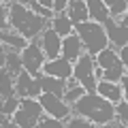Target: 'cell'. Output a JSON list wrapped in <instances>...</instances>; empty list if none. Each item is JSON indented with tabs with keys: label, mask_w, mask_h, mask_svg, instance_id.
<instances>
[{
	"label": "cell",
	"mask_w": 128,
	"mask_h": 128,
	"mask_svg": "<svg viewBox=\"0 0 128 128\" xmlns=\"http://www.w3.org/2000/svg\"><path fill=\"white\" fill-rule=\"evenodd\" d=\"M73 109L77 115L88 118L96 126H107L109 122L115 120V107L113 102H109L107 98H102L96 92H86L81 98L73 102Z\"/></svg>",
	"instance_id": "6da1fadb"
},
{
	"label": "cell",
	"mask_w": 128,
	"mask_h": 128,
	"mask_svg": "<svg viewBox=\"0 0 128 128\" xmlns=\"http://www.w3.org/2000/svg\"><path fill=\"white\" fill-rule=\"evenodd\" d=\"M9 26L26 38H36L45 28V17L30 11L24 2H11L9 4Z\"/></svg>",
	"instance_id": "7a4b0ae2"
},
{
	"label": "cell",
	"mask_w": 128,
	"mask_h": 128,
	"mask_svg": "<svg viewBox=\"0 0 128 128\" xmlns=\"http://www.w3.org/2000/svg\"><path fill=\"white\" fill-rule=\"evenodd\" d=\"M73 28L77 30V36L81 38V45L86 47V51L90 56H96L100 49H105L109 45V38L105 34V28L102 24H96L92 19L88 22H79V24H73Z\"/></svg>",
	"instance_id": "3957f363"
},
{
	"label": "cell",
	"mask_w": 128,
	"mask_h": 128,
	"mask_svg": "<svg viewBox=\"0 0 128 128\" xmlns=\"http://www.w3.org/2000/svg\"><path fill=\"white\" fill-rule=\"evenodd\" d=\"M41 115H43V107L38 102V98L24 96V98H19V107L13 113V124L22 128H30V126H36Z\"/></svg>",
	"instance_id": "277c9868"
},
{
	"label": "cell",
	"mask_w": 128,
	"mask_h": 128,
	"mask_svg": "<svg viewBox=\"0 0 128 128\" xmlns=\"http://www.w3.org/2000/svg\"><path fill=\"white\" fill-rule=\"evenodd\" d=\"M94 64L100 68L102 79H107V81H118V79L126 73V70H124L126 66L122 64V60H120L118 54H115L113 49H109V47H105V49H100L96 54Z\"/></svg>",
	"instance_id": "5b68a950"
},
{
	"label": "cell",
	"mask_w": 128,
	"mask_h": 128,
	"mask_svg": "<svg viewBox=\"0 0 128 128\" xmlns=\"http://www.w3.org/2000/svg\"><path fill=\"white\" fill-rule=\"evenodd\" d=\"M73 77L79 86L86 88V92H96V77H94V56L81 54L75 60Z\"/></svg>",
	"instance_id": "8992f818"
},
{
	"label": "cell",
	"mask_w": 128,
	"mask_h": 128,
	"mask_svg": "<svg viewBox=\"0 0 128 128\" xmlns=\"http://www.w3.org/2000/svg\"><path fill=\"white\" fill-rule=\"evenodd\" d=\"M38 102H41L43 111L51 118H58V120H66L70 115V107L66 100H62L60 96L49 94V92H41L38 94Z\"/></svg>",
	"instance_id": "52a82bcc"
},
{
	"label": "cell",
	"mask_w": 128,
	"mask_h": 128,
	"mask_svg": "<svg viewBox=\"0 0 128 128\" xmlns=\"http://www.w3.org/2000/svg\"><path fill=\"white\" fill-rule=\"evenodd\" d=\"M22 64H24V70H28L30 75L38 77L43 64H45V54H43L41 45H36V43H28V47L22 49Z\"/></svg>",
	"instance_id": "ba28073f"
},
{
	"label": "cell",
	"mask_w": 128,
	"mask_h": 128,
	"mask_svg": "<svg viewBox=\"0 0 128 128\" xmlns=\"http://www.w3.org/2000/svg\"><path fill=\"white\" fill-rule=\"evenodd\" d=\"M102 28H105V34L107 38H109V43H113V45L118 47H124L128 41V22H126V13L122 15V22H120V26L115 24L113 17H107L105 22H102Z\"/></svg>",
	"instance_id": "9c48e42d"
},
{
	"label": "cell",
	"mask_w": 128,
	"mask_h": 128,
	"mask_svg": "<svg viewBox=\"0 0 128 128\" xmlns=\"http://www.w3.org/2000/svg\"><path fill=\"white\" fill-rule=\"evenodd\" d=\"M15 92H17L19 96H30V98H38V94H41V83H38V79L34 77V75H30L28 70H22V73L17 75V81H15Z\"/></svg>",
	"instance_id": "30bf717a"
},
{
	"label": "cell",
	"mask_w": 128,
	"mask_h": 128,
	"mask_svg": "<svg viewBox=\"0 0 128 128\" xmlns=\"http://www.w3.org/2000/svg\"><path fill=\"white\" fill-rule=\"evenodd\" d=\"M43 73L45 75H51V77H60V79H68L73 77V64L68 62L66 58H62V56H58V58L54 60H47L45 64H43Z\"/></svg>",
	"instance_id": "8fae6325"
},
{
	"label": "cell",
	"mask_w": 128,
	"mask_h": 128,
	"mask_svg": "<svg viewBox=\"0 0 128 128\" xmlns=\"http://www.w3.org/2000/svg\"><path fill=\"white\" fill-rule=\"evenodd\" d=\"M41 49H43V54H45L49 60H54V58H58V56H60V51H62V36H60L54 28H49V30L43 32V36H41Z\"/></svg>",
	"instance_id": "7c38bea8"
},
{
	"label": "cell",
	"mask_w": 128,
	"mask_h": 128,
	"mask_svg": "<svg viewBox=\"0 0 128 128\" xmlns=\"http://www.w3.org/2000/svg\"><path fill=\"white\" fill-rule=\"evenodd\" d=\"M81 54H83V45H81V38H79L77 34H68V36L62 38V51H60L62 58H66L68 62H73V60H77Z\"/></svg>",
	"instance_id": "4fadbf2b"
},
{
	"label": "cell",
	"mask_w": 128,
	"mask_h": 128,
	"mask_svg": "<svg viewBox=\"0 0 128 128\" xmlns=\"http://www.w3.org/2000/svg\"><path fill=\"white\" fill-rule=\"evenodd\" d=\"M96 94H100L102 98H107L109 102H118V100H122V98H124L122 88H120L115 81H107V79L96 81Z\"/></svg>",
	"instance_id": "5bb4252c"
},
{
	"label": "cell",
	"mask_w": 128,
	"mask_h": 128,
	"mask_svg": "<svg viewBox=\"0 0 128 128\" xmlns=\"http://www.w3.org/2000/svg\"><path fill=\"white\" fill-rule=\"evenodd\" d=\"M38 83H41V90L43 92H49V94H56V96H60L62 98L64 96V92H66V81L64 79H60V77H51V75H38Z\"/></svg>",
	"instance_id": "9a60e30c"
},
{
	"label": "cell",
	"mask_w": 128,
	"mask_h": 128,
	"mask_svg": "<svg viewBox=\"0 0 128 128\" xmlns=\"http://www.w3.org/2000/svg\"><path fill=\"white\" fill-rule=\"evenodd\" d=\"M86 6H88V17L96 24H102L109 17V6L102 0H86Z\"/></svg>",
	"instance_id": "2e32d148"
},
{
	"label": "cell",
	"mask_w": 128,
	"mask_h": 128,
	"mask_svg": "<svg viewBox=\"0 0 128 128\" xmlns=\"http://www.w3.org/2000/svg\"><path fill=\"white\" fill-rule=\"evenodd\" d=\"M68 15L66 17L70 19L73 24H79V22H88V6H86V0H68Z\"/></svg>",
	"instance_id": "e0dca14e"
},
{
	"label": "cell",
	"mask_w": 128,
	"mask_h": 128,
	"mask_svg": "<svg viewBox=\"0 0 128 128\" xmlns=\"http://www.w3.org/2000/svg\"><path fill=\"white\" fill-rule=\"evenodd\" d=\"M0 43L6 47H11V49H19L22 51L24 47H28V38L22 36L19 32H6V30H0Z\"/></svg>",
	"instance_id": "ac0fdd59"
},
{
	"label": "cell",
	"mask_w": 128,
	"mask_h": 128,
	"mask_svg": "<svg viewBox=\"0 0 128 128\" xmlns=\"http://www.w3.org/2000/svg\"><path fill=\"white\" fill-rule=\"evenodd\" d=\"M15 94V81L13 75L6 68H0V98H6V96Z\"/></svg>",
	"instance_id": "d6986e66"
},
{
	"label": "cell",
	"mask_w": 128,
	"mask_h": 128,
	"mask_svg": "<svg viewBox=\"0 0 128 128\" xmlns=\"http://www.w3.org/2000/svg\"><path fill=\"white\" fill-rule=\"evenodd\" d=\"M4 68L9 70L13 77H17L19 73L24 70V64H22V56L17 54V49L13 51H6V60H4Z\"/></svg>",
	"instance_id": "ffe728a7"
},
{
	"label": "cell",
	"mask_w": 128,
	"mask_h": 128,
	"mask_svg": "<svg viewBox=\"0 0 128 128\" xmlns=\"http://www.w3.org/2000/svg\"><path fill=\"white\" fill-rule=\"evenodd\" d=\"M51 28L58 32L60 36H68V34H73V22H70L66 15H58V17H54Z\"/></svg>",
	"instance_id": "44dd1931"
},
{
	"label": "cell",
	"mask_w": 128,
	"mask_h": 128,
	"mask_svg": "<svg viewBox=\"0 0 128 128\" xmlns=\"http://www.w3.org/2000/svg\"><path fill=\"white\" fill-rule=\"evenodd\" d=\"M19 107V98L17 96H6V98H2V102H0V113H4V115H13L15 109Z\"/></svg>",
	"instance_id": "7402d4cb"
},
{
	"label": "cell",
	"mask_w": 128,
	"mask_h": 128,
	"mask_svg": "<svg viewBox=\"0 0 128 128\" xmlns=\"http://www.w3.org/2000/svg\"><path fill=\"white\" fill-rule=\"evenodd\" d=\"M83 94H86V88H83V86H73V88H66V92H64V100L73 105V102L77 100V98H81Z\"/></svg>",
	"instance_id": "603a6c76"
},
{
	"label": "cell",
	"mask_w": 128,
	"mask_h": 128,
	"mask_svg": "<svg viewBox=\"0 0 128 128\" xmlns=\"http://www.w3.org/2000/svg\"><path fill=\"white\" fill-rule=\"evenodd\" d=\"M36 126H41V128H62L64 122H60L58 118H51V115H41Z\"/></svg>",
	"instance_id": "cb8c5ba5"
},
{
	"label": "cell",
	"mask_w": 128,
	"mask_h": 128,
	"mask_svg": "<svg viewBox=\"0 0 128 128\" xmlns=\"http://www.w3.org/2000/svg\"><path fill=\"white\" fill-rule=\"evenodd\" d=\"M66 126H70V128H90V126H94V124H92L88 118H83V115H75V118H70V115H68Z\"/></svg>",
	"instance_id": "d4e9b609"
},
{
	"label": "cell",
	"mask_w": 128,
	"mask_h": 128,
	"mask_svg": "<svg viewBox=\"0 0 128 128\" xmlns=\"http://www.w3.org/2000/svg\"><path fill=\"white\" fill-rule=\"evenodd\" d=\"M28 2V9L30 11H34L36 15H41V17H51V9H45L43 4H38V0H26Z\"/></svg>",
	"instance_id": "484cf974"
},
{
	"label": "cell",
	"mask_w": 128,
	"mask_h": 128,
	"mask_svg": "<svg viewBox=\"0 0 128 128\" xmlns=\"http://www.w3.org/2000/svg\"><path fill=\"white\" fill-rule=\"evenodd\" d=\"M115 113H118V118H120V124L126 126V124H128V102H126V98L118 100V109H115Z\"/></svg>",
	"instance_id": "4316f807"
},
{
	"label": "cell",
	"mask_w": 128,
	"mask_h": 128,
	"mask_svg": "<svg viewBox=\"0 0 128 128\" xmlns=\"http://www.w3.org/2000/svg\"><path fill=\"white\" fill-rule=\"evenodd\" d=\"M124 13H126V0H113V4L109 6V17L124 15Z\"/></svg>",
	"instance_id": "83f0119b"
},
{
	"label": "cell",
	"mask_w": 128,
	"mask_h": 128,
	"mask_svg": "<svg viewBox=\"0 0 128 128\" xmlns=\"http://www.w3.org/2000/svg\"><path fill=\"white\" fill-rule=\"evenodd\" d=\"M6 26H9V9L0 0V30H6Z\"/></svg>",
	"instance_id": "f1b7e54d"
},
{
	"label": "cell",
	"mask_w": 128,
	"mask_h": 128,
	"mask_svg": "<svg viewBox=\"0 0 128 128\" xmlns=\"http://www.w3.org/2000/svg\"><path fill=\"white\" fill-rule=\"evenodd\" d=\"M66 4H68V0H54V11L62 13V11H66Z\"/></svg>",
	"instance_id": "f546056e"
},
{
	"label": "cell",
	"mask_w": 128,
	"mask_h": 128,
	"mask_svg": "<svg viewBox=\"0 0 128 128\" xmlns=\"http://www.w3.org/2000/svg\"><path fill=\"white\" fill-rule=\"evenodd\" d=\"M118 58L122 60V64L126 66V62H128V47H126V45L122 47V51H120V56H118Z\"/></svg>",
	"instance_id": "4dcf8cb0"
},
{
	"label": "cell",
	"mask_w": 128,
	"mask_h": 128,
	"mask_svg": "<svg viewBox=\"0 0 128 128\" xmlns=\"http://www.w3.org/2000/svg\"><path fill=\"white\" fill-rule=\"evenodd\" d=\"M4 60H6V51H4V45L0 43V68H4Z\"/></svg>",
	"instance_id": "1f68e13d"
},
{
	"label": "cell",
	"mask_w": 128,
	"mask_h": 128,
	"mask_svg": "<svg viewBox=\"0 0 128 128\" xmlns=\"http://www.w3.org/2000/svg\"><path fill=\"white\" fill-rule=\"evenodd\" d=\"M38 4H43L45 9H51V11H54V0H38Z\"/></svg>",
	"instance_id": "d6a6232c"
},
{
	"label": "cell",
	"mask_w": 128,
	"mask_h": 128,
	"mask_svg": "<svg viewBox=\"0 0 128 128\" xmlns=\"http://www.w3.org/2000/svg\"><path fill=\"white\" fill-rule=\"evenodd\" d=\"M102 2H105L107 6H111V4H113V0H102Z\"/></svg>",
	"instance_id": "836d02e7"
},
{
	"label": "cell",
	"mask_w": 128,
	"mask_h": 128,
	"mask_svg": "<svg viewBox=\"0 0 128 128\" xmlns=\"http://www.w3.org/2000/svg\"><path fill=\"white\" fill-rule=\"evenodd\" d=\"M2 2H9V4H11V2H13V0H2Z\"/></svg>",
	"instance_id": "e575fe53"
},
{
	"label": "cell",
	"mask_w": 128,
	"mask_h": 128,
	"mask_svg": "<svg viewBox=\"0 0 128 128\" xmlns=\"http://www.w3.org/2000/svg\"><path fill=\"white\" fill-rule=\"evenodd\" d=\"M17 2H24V0H17Z\"/></svg>",
	"instance_id": "d590c367"
}]
</instances>
